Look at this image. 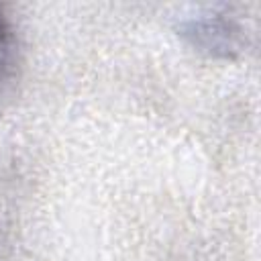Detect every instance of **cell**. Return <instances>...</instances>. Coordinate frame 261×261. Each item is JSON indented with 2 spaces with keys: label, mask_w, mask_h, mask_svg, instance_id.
<instances>
[{
  "label": "cell",
  "mask_w": 261,
  "mask_h": 261,
  "mask_svg": "<svg viewBox=\"0 0 261 261\" xmlns=\"http://www.w3.org/2000/svg\"><path fill=\"white\" fill-rule=\"evenodd\" d=\"M177 33L200 53L218 59H232L245 47L243 29L222 14L194 16L177 22Z\"/></svg>",
  "instance_id": "1"
},
{
  "label": "cell",
  "mask_w": 261,
  "mask_h": 261,
  "mask_svg": "<svg viewBox=\"0 0 261 261\" xmlns=\"http://www.w3.org/2000/svg\"><path fill=\"white\" fill-rule=\"evenodd\" d=\"M16 67H18L16 37L8 18L0 8V88L16 75Z\"/></svg>",
  "instance_id": "2"
}]
</instances>
